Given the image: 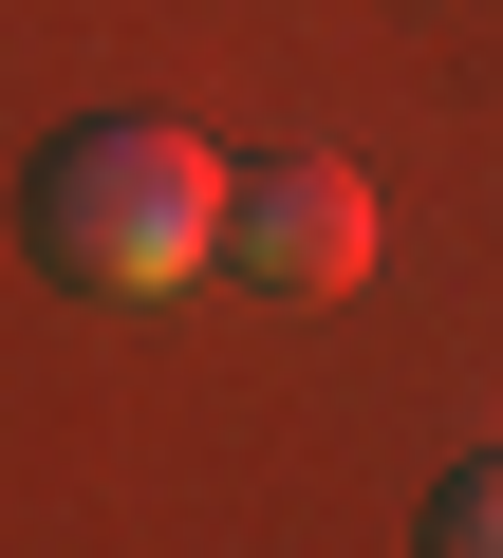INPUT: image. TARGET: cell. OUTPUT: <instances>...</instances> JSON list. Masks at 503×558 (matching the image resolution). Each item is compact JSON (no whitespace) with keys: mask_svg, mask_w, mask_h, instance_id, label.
<instances>
[{"mask_svg":"<svg viewBox=\"0 0 503 558\" xmlns=\"http://www.w3.org/2000/svg\"><path fill=\"white\" fill-rule=\"evenodd\" d=\"M429 558H503V447L429 484Z\"/></svg>","mask_w":503,"mask_h":558,"instance_id":"cell-3","label":"cell"},{"mask_svg":"<svg viewBox=\"0 0 503 558\" xmlns=\"http://www.w3.org/2000/svg\"><path fill=\"white\" fill-rule=\"evenodd\" d=\"M224 260L262 279V299H355V279H373V186H355L336 149L242 168V205H224Z\"/></svg>","mask_w":503,"mask_h":558,"instance_id":"cell-2","label":"cell"},{"mask_svg":"<svg viewBox=\"0 0 503 558\" xmlns=\"http://www.w3.org/2000/svg\"><path fill=\"white\" fill-rule=\"evenodd\" d=\"M224 205H242V168H224L205 131L112 112V131H75V149L38 168V260L94 279V299H168V279L224 260Z\"/></svg>","mask_w":503,"mask_h":558,"instance_id":"cell-1","label":"cell"}]
</instances>
